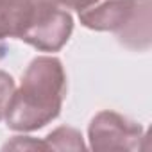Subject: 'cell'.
<instances>
[{
  "label": "cell",
  "mask_w": 152,
  "mask_h": 152,
  "mask_svg": "<svg viewBox=\"0 0 152 152\" xmlns=\"http://www.w3.org/2000/svg\"><path fill=\"white\" fill-rule=\"evenodd\" d=\"M66 97V72L61 59L38 56L27 66L6 111V124L18 132L45 127L61 113Z\"/></svg>",
  "instance_id": "cell-1"
},
{
  "label": "cell",
  "mask_w": 152,
  "mask_h": 152,
  "mask_svg": "<svg viewBox=\"0 0 152 152\" xmlns=\"http://www.w3.org/2000/svg\"><path fill=\"white\" fill-rule=\"evenodd\" d=\"M73 31V18L68 9L47 2H32L29 18L18 39L41 52L61 50Z\"/></svg>",
  "instance_id": "cell-2"
},
{
  "label": "cell",
  "mask_w": 152,
  "mask_h": 152,
  "mask_svg": "<svg viewBox=\"0 0 152 152\" xmlns=\"http://www.w3.org/2000/svg\"><path fill=\"white\" fill-rule=\"evenodd\" d=\"M143 138L145 131L138 122L109 109L97 113L88 127L90 148L93 150H136Z\"/></svg>",
  "instance_id": "cell-3"
},
{
  "label": "cell",
  "mask_w": 152,
  "mask_h": 152,
  "mask_svg": "<svg viewBox=\"0 0 152 152\" xmlns=\"http://www.w3.org/2000/svg\"><path fill=\"white\" fill-rule=\"evenodd\" d=\"M132 6L134 0H81L75 11L84 27L116 32L127 22Z\"/></svg>",
  "instance_id": "cell-4"
},
{
  "label": "cell",
  "mask_w": 152,
  "mask_h": 152,
  "mask_svg": "<svg viewBox=\"0 0 152 152\" xmlns=\"http://www.w3.org/2000/svg\"><path fill=\"white\" fill-rule=\"evenodd\" d=\"M120 45L145 52L152 43V4L150 0H134L127 22L115 32Z\"/></svg>",
  "instance_id": "cell-5"
},
{
  "label": "cell",
  "mask_w": 152,
  "mask_h": 152,
  "mask_svg": "<svg viewBox=\"0 0 152 152\" xmlns=\"http://www.w3.org/2000/svg\"><path fill=\"white\" fill-rule=\"evenodd\" d=\"M45 147L47 150H83L86 148L84 141H83V134L73 129V127H57L54 129L45 140Z\"/></svg>",
  "instance_id": "cell-6"
},
{
  "label": "cell",
  "mask_w": 152,
  "mask_h": 152,
  "mask_svg": "<svg viewBox=\"0 0 152 152\" xmlns=\"http://www.w3.org/2000/svg\"><path fill=\"white\" fill-rule=\"evenodd\" d=\"M16 86H15V79L4 70H0V122L6 118V111L9 107V102L13 99Z\"/></svg>",
  "instance_id": "cell-7"
},
{
  "label": "cell",
  "mask_w": 152,
  "mask_h": 152,
  "mask_svg": "<svg viewBox=\"0 0 152 152\" xmlns=\"http://www.w3.org/2000/svg\"><path fill=\"white\" fill-rule=\"evenodd\" d=\"M4 148H43V150H47L45 141H38L29 136H15V140L6 143Z\"/></svg>",
  "instance_id": "cell-8"
},
{
  "label": "cell",
  "mask_w": 152,
  "mask_h": 152,
  "mask_svg": "<svg viewBox=\"0 0 152 152\" xmlns=\"http://www.w3.org/2000/svg\"><path fill=\"white\" fill-rule=\"evenodd\" d=\"M31 2H47L52 6H59L63 9H75L81 0H31Z\"/></svg>",
  "instance_id": "cell-9"
},
{
  "label": "cell",
  "mask_w": 152,
  "mask_h": 152,
  "mask_svg": "<svg viewBox=\"0 0 152 152\" xmlns=\"http://www.w3.org/2000/svg\"><path fill=\"white\" fill-rule=\"evenodd\" d=\"M15 2H20V0H0V9H4V7H9L11 4Z\"/></svg>",
  "instance_id": "cell-10"
},
{
  "label": "cell",
  "mask_w": 152,
  "mask_h": 152,
  "mask_svg": "<svg viewBox=\"0 0 152 152\" xmlns=\"http://www.w3.org/2000/svg\"><path fill=\"white\" fill-rule=\"evenodd\" d=\"M6 54H7V47H6L4 43H0V61L6 57Z\"/></svg>",
  "instance_id": "cell-11"
}]
</instances>
